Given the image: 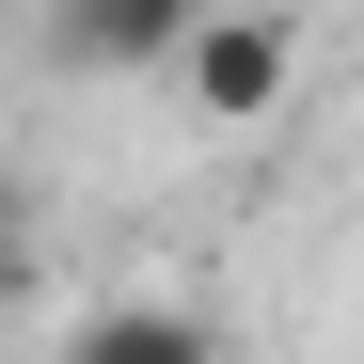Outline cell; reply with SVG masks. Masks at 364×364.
Here are the masks:
<instances>
[{
	"instance_id": "cell-5",
	"label": "cell",
	"mask_w": 364,
	"mask_h": 364,
	"mask_svg": "<svg viewBox=\"0 0 364 364\" xmlns=\"http://www.w3.org/2000/svg\"><path fill=\"white\" fill-rule=\"evenodd\" d=\"M0 364H64V348H0Z\"/></svg>"
},
{
	"instance_id": "cell-4",
	"label": "cell",
	"mask_w": 364,
	"mask_h": 364,
	"mask_svg": "<svg viewBox=\"0 0 364 364\" xmlns=\"http://www.w3.org/2000/svg\"><path fill=\"white\" fill-rule=\"evenodd\" d=\"M0 301H16V174H0Z\"/></svg>"
},
{
	"instance_id": "cell-2",
	"label": "cell",
	"mask_w": 364,
	"mask_h": 364,
	"mask_svg": "<svg viewBox=\"0 0 364 364\" xmlns=\"http://www.w3.org/2000/svg\"><path fill=\"white\" fill-rule=\"evenodd\" d=\"M191 16L206 0H48V48H64L80 80H143V64H174Z\"/></svg>"
},
{
	"instance_id": "cell-3",
	"label": "cell",
	"mask_w": 364,
	"mask_h": 364,
	"mask_svg": "<svg viewBox=\"0 0 364 364\" xmlns=\"http://www.w3.org/2000/svg\"><path fill=\"white\" fill-rule=\"evenodd\" d=\"M64 364H222V333L191 317V301H111V317H95Z\"/></svg>"
},
{
	"instance_id": "cell-1",
	"label": "cell",
	"mask_w": 364,
	"mask_h": 364,
	"mask_svg": "<svg viewBox=\"0 0 364 364\" xmlns=\"http://www.w3.org/2000/svg\"><path fill=\"white\" fill-rule=\"evenodd\" d=\"M174 80H191V111H206V127H269V111H285V80H301V32H285V16H254V0H237V16L206 0V16L174 32Z\"/></svg>"
}]
</instances>
